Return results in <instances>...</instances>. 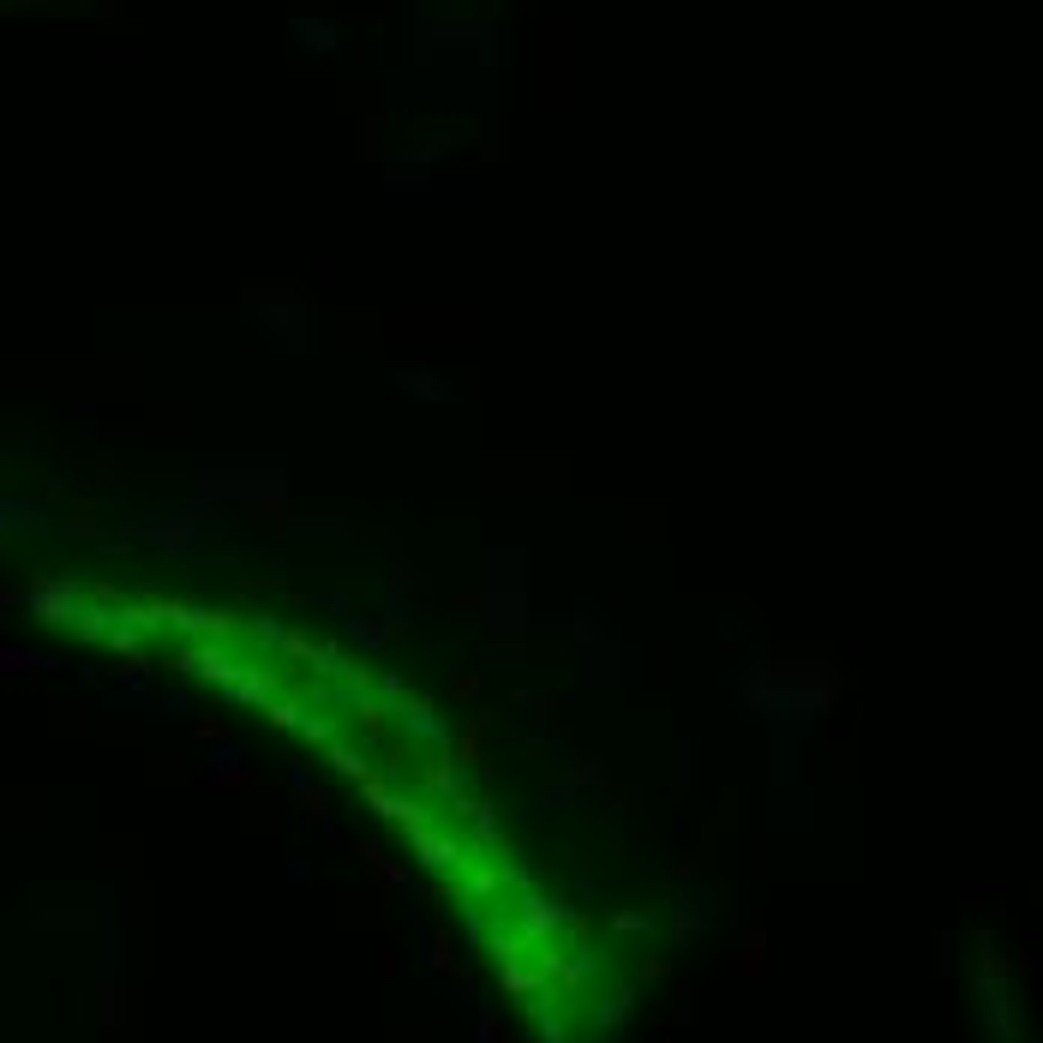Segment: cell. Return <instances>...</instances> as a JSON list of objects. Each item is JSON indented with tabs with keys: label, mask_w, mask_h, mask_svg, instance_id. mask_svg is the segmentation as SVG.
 Returning <instances> with one entry per match:
<instances>
[{
	"label": "cell",
	"mask_w": 1043,
	"mask_h": 1043,
	"mask_svg": "<svg viewBox=\"0 0 1043 1043\" xmlns=\"http://www.w3.org/2000/svg\"><path fill=\"white\" fill-rule=\"evenodd\" d=\"M294 30H300V36H306V48H318V54H324V48H336V24H330V18H318V24H312V18H294Z\"/></svg>",
	"instance_id": "obj_1"
}]
</instances>
